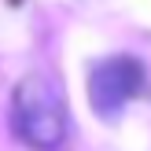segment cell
<instances>
[{
    "label": "cell",
    "instance_id": "obj_1",
    "mask_svg": "<svg viewBox=\"0 0 151 151\" xmlns=\"http://www.w3.org/2000/svg\"><path fill=\"white\" fill-rule=\"evenodd\" d=\"M11 129L33 151H59L66 140V107L44 74H26L11 92Z\"/></svg>",
    "mask_w": 151,
    "mask_h": 151
},
{
    "label": "cell",
    "instance_id": "obj_2",
    "mask_svg": "<svg viewBox=\"0 0 151 151\" xmlns=\"http://www.w3.org/2000/svg\"><path fill=\"white\" fill-rule=\"evenodd\" d=\"M147 85V70L137 55H107L88 74V100L100 118H118L129 100H137Z\"/></svg>",
    "mask_w": 151,
    "mask_h": 151
}]
</instances>
